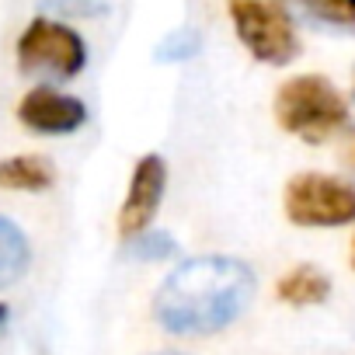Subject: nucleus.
<instances>
[{
  "label": "nucleus",
  "instance_id": "9d476101",
  "mask_svg": "<svg viewBox=\"0 0 355 355\" xmlns=\"http://www.w3.org/2000/svg\"><path fill=\"white\" fill-rule=\"evenodd\" d=\"M0 185L15 192H46L56 185V171L49 167L46 157L18 153V157L0 160Z\"/></svg>",
  "mask_w": 355,
  "mask_h": 355
},
{
  "label": "nucleus",
  "instance_id": "f03ea898",
  "mask_svg": "<svg viewBox=\"0 0 355 355\" xmlns=\"http://www.w3.org/2000/svg\"><path fill=\"white\" fill-rule=\"evenodd\" d=\"M348 119L352 108L345 94L320 73L289 77L275 91V122L303 143H327L331 136L348 129Z\"/></svg>",
  "mask_w": 355,
  "mask_h": 355
},
{
  "label": "nucleus",
  "instance_id": "6ab92c4d",
  "mask_svg": "<svg viewBox=\"0 0 355 355\" xmlns=\"http://www.w3.org/2000/svg\"><path fill=\"white\" fill-rule=\"evenodd\" d=\"M352 101H355V84H352Z\"/></svg>",
  "mask_w": 355,
  "mask_h": 355
},
{
  "label": "nucleus",
  "instance_id": "4468645a",
  "mask_svg": "<svg viewBox=\"0 0 355 355\" xmlns=\"http://www.w3.org/2000/svg\"><path fill=\"white\" fill-rule=\"evenodd\" d=\"M49 8L56 15H105V4H94V0H56Z\"/></svg>",
  "mask_w": 355,
  "mask_h": 355
},
{
  "label": "nucleus",
  "instance_id": "f8f14e48",
  "mask_svg": "<svg viewBox=\"0 0 355 355\" xmlns=\"http://www.w3.org/2000/svg\"><path fill=\"white\" fill-rule=\"evenodd\" d=\"M129 241H132L129 254L139 258V261H164V258H171V254L178 251V244H174L171 234H164V230H150V227H146L143 234L129 237Z\"/></svg>",
  "mask_w": 355,
  "mask_h": 355
},
{
  "label": "nucleus",
  "instance_id": "20e7f679",
  "mask_svg": "<svg viewBox=\"0 0 355 355\" xmlns=\"http://www.w3.org/2000/svg\"><path fill=\"white\" fill-rule=\"evenodd\" d=\"M230 21L241 46L268 67H289L300 56V35L282 4L268 0H230Z\"/></svg>",
  "mask_w": 355,
  "mask_h": 355
},
{
  "label": "nucleus",
  "instance_id": "f3484780",
  "mask_svg": "<svg viewBox=\"0 0 355 355\" xmlns=\"http://www.w3.org/2000/svg\"><path fill=\"white\" fill-rule=\"evenodd\" d=\"M352 268H355V241H352Z\"/></svg>",
  "mask_w": 355,
  "mask_h": 355
},
{
  "label": "nucleus",
  "instance_id": "0eeeda50",
  "mask_svg": "<svg viewBox=\"0 0 355 355\" xmlns=\"http://www.w3.org/2000/svg\"><path fill=\"white\" fill-rule=\"evenodd\" d=\"M18 122L42 136H70L87 122V105L67 91L39 84L18 101Z\"/></svg>",
  "mask_w": 355,
  "mask_h": 355
},
{
  "label": "nucleus",
  "instance_id": "ddd939ff",
  "mask_svg": "<svg viewBox=\"0 0 355 355\" xmlns=\"http://www.w3.org/2000/svg\"><path fill=\"white\" fill-rule=\"evenodd\" d=\"M199 53V35L192 28H174L160 46H157V63H185Z\"/></svg>",
  "mask_w": 355,
  "mask_h": 355
},
{
  "label": "nucleus",
  "instance_id": "6e6552de",
  "mask_svg": "<svg viewBox=\"0 0 355 355\" xmlns=\"http://www.w3.org/2000/svg\"><path fill=\"white\" fill-rule=\"evenodd\" d=\"M275 293L289 306H317V303H324L331 296V279L317 265H296V268H289L279 279Z\"/></svg>",
  "mask_w": 355,
  "mask_h": 355
},
{
  "label": "nucleus",
  "instance_id": "a211bd4d",
  "mask_svg": "<svg viewBox=\"0 0 355 355\" xmlns=\"http://www.w3.org/2000/svg\"><path fill=\"white\" fill-rule=\"evenodd\" d=\"M164 355H182V352H164Z\"/></svg>",
  "mask_w": 355,
  "mask_h": 355
},
{
  "label": "nucleus",
  "instance_id": "7ed1b4c3",
  "mask_svg": "<svg viewBox=\"0 0 355 355\" xmlns=\"http://www.w3.org/2000/svg\"><path fill=\"white\" fill-rule=\"evenodd\" d=\"M282 209L293 227L331 230L355 223V182L324 171L293 174L282 192Z\"/></svg>",
  "mask_w": 355,
  "mask_h": 355
},
{
  "label": "nucleus",
  "instance_id": "9b49d317",
  "mask_svg": "<svg viewBox=\"0 0 355 355\" xmlns=\"http://www.w3.org/2000/svg\"><path fill=\"white\" fill-rule=\"evenodd\" d=\"M32 265V244L25 237V230L8 220V216H0V289H8L15 286Z\"/></svg>",
  "mask_w": 355,
  "mask_h": 355
},
{
  "label": "nucleus",
  "instance_id": "f257e3e1",
  "mask_svg": "<svg viewBox=\"0 0 355 355\" xmlns=\"http://www.w3.org/2000/svg\"><path fill=\"white\" fill-rule=\"evenodd\" d=\"M254 296V272L230 254H202L178 265L153 296V317L164 331L206 338L230 327Z\"/></svg>",
  "mask_w": 355,
  "mask_h": 355
},
{
  "label": "nucleus",
  "instance_id": "2eb2a0df",
  "mask_svg": "<svg viewBox=\"0 0 355 355\" xmlns=\"http://www.w3.org/2000/svg\"><path fill=\"white\" fill-rule=\"evenodd\" d=\"M4 320H8V306L0 303V327H4Z\"/></svg>",
  "mask_w": 355,
  "mask_h": 355
},
{
  "label": "nucleus",
  "instance_id": "dca6fc26",
  "mask_svg": "<svg viewBox=\"0 0 355 355\" xmlns=\"http://www.w3.org/2000/svg\"><path fill=\"white\" fill-rule=\"evenodd\" d=\"M348 157H352V164H355V136H352V150H348Z\"/></svg>",
  "mask_w": 355,
  "mask_h": 355
},
{
  "label": "nucleus",
  "instance_id": "1a4fd4ad",
  "mask_svg": "<svg viewBox=\"0 0 355 355\" xmlns=\"http://www.w3.org/2000/svg\"><path fill=\"white\" fill-rule=\"evenodd\" d=\"M279 4L286 11L313 21L317 28L355 35V0H279Z\"/></svg>",
  "mask_w": 355,
  "mask_h": 355
},
{
  "label": "nucleus",
  "instance_id": "423d86ee",
  "mask_svg": "<svg viewBox=\"0 0 355 355\" xmlns=\"http://www.w3.org/2000/svg\"><path fill=\"white\" fill-rule=\"evenodd\" d=\"M164 189H167V164L160 153H143L129 174V189L119 209V234L129 241L136 234H143L150 227V220L157 216L160 202H164Z\"/></svg>",
  "mask_w": 355,
  "mask_h": 355
},
{
  "label": "nucleus",
  "instance_id": "39448f33",
  "mask_svg": "<svg viewBox=\"0 0 355 355\" xmlns=\"http://www.w3.org/2000/svg\"><path fill=\"white\" fill-rule=\"evenodd\" d=\"M87 67V42L60 18H35L18 35V70L73 80Z\"/></svg>",
  "mask_w": 355,
  "mask_h": 355
}]
</instances>
